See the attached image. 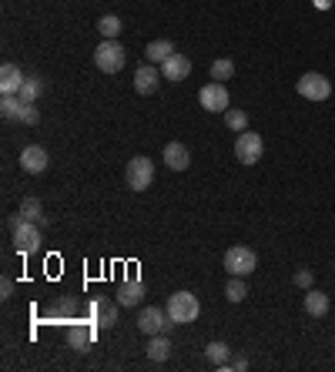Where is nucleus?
<instances>
[{
    "label": "nucleus",
    "mask_w": 335,
    "mask_h": 372,
    "mask_svg": "<svg viewBox=\"0 0 335 372\" xmlns=\"http://www.w3.org/2000/svg\"><path fill=\"white\" fill-rule=\"evenodd\" d=\"M17 215H20L24 221H37V225H44V221H47V215H44V205H40V198H24Z\"/></svg>",
    "instance_id": "22"
},
{
    "label": "nucleus",
    "mask_w": 335,
    "mask_h": 372,
    "mask_svg": "<svg viewBox=\"0 0 335 372\" xmlns=\"http://www.w3.org/2000/svg\"><path fill=\"white\" fill-rule=\"evenodd\" d=\"M47 165H51L47 148H40V144H27L24 151H20V168H24L27 175H40V171H47Z\"/></svg>",
    "instance_id": "10"
},
{
    "label": "nucleus",
    "mask_w": 335,
    "mask_h": 372,
    "mask_svg": "<svg viewBox=\"0 0 335 372\" xmlns=\"http://www.w3.org/2000/svg\"><path fill=\"white\" fill-rule=\"evenodd\" d=\"M315 4H319L322 11H329V4H332V0H315Z\"/></svg>",
    "instance_id": "33"
},
{
    "label": "nucleus",
    "mask_w": 335,
    "mask_h": 372,
    "mask_svg": "<svg viewBox=\"0 0 335 372\" xmlns=\"http://www.w3.org/2000/svg\"><path fill=\"white\" fill-rule=\"evenodd\" d=\"M261 154H265L261 134H255V131H238V138H235V158H238L242 165H258Z\"/></svg>",
    "instance_id": "6"
},
{
    "label": "nucleus",
    "mask_w": 335,
    "mask_h": 372,
    "mask_svg": "<svg viewBox=\"0 0 335 372\" xmlns=\"http://www.w3.org/2000/svg\"><path fill=\"white\" fill-rule=\"evenodd\" d=\"M94 329H98L94 322H90V325H84V322H74V325H71V332H67V342L84 352V349L90 346V339H94Z\"/></svg>",
    "instance_id": "17"
},
{
    "label": "nucleus",
    "mask_w": 335,
    "mask_h": 372,
    "mask_svg": "<svg viewBox=\"0 0 335 372\" xmlns=\"http://www.w3.org/2000/svg\"><path fill=\"white\" fill-rule=\"evenodd\" d=\"M225 124L232 131H248V115L238 111V107H228V111H225Z\"/></svg>",
    "instance_id": "28"
},
{
    "label": "nucleus",
    "mask_w": 335,
    "mask_h": 372,
    "mask_svg": "<svg viewBox=\"0 0 335 372\" xmlns=\"http://www.w3.org/2000/svg\"><path fill=\"white\" fill-rule=\"evenodd\" d=\"M248 296V285H245V275H232L228 285H225V298L228 302H242Z\"/></svg>",
    "instance_id": "26"
},
{
    "label": "nucleus",
    "mask_w": 335,
    "mask_h": 372,
    "mask_svg": "<svg viewBox=\"0 0 335 372\" xmlns=\"http://www.w3.org/2000/svg\"><path fill=\"white\" fill-rule=\"evenodd\" d=\"M13 296V282L11 279H0V298H11Z\"/></svg>",
    "instance_id": "31"
},
{
    "label": "nucleus",
    "mask_w": 335,
    "mask_h": 372,
    "mask_svg": "<svg viewBox=\"0 0 335 372\" xmlns=\"http://www.w3.org/2000/svg\"><path fill=\"white\" fill-rule=\"evenodd\" d=\"M171 54H175V44H171V40H165V37H161V40H151V44L144 47V57H148V64H165Z\"/></svg>",
    "instance_id": "19"
},
{
    "label": "nucleus",
    "mask_w": 335,
    "mask_h": 372,
    "mask_svg": "<svg viewBox=\"0 0 335 372\" xmlns=\"http://www.w3.org/2000/svg\"><path fill=\"white\" fill-rule=\"evenodd\" d=\"M295 285H298V289H312V272L309 269H298L295 272Z\"/></svg>",
    "instance_id": "30"
},
{
    "label": "nucleus",
    "mask_w": 335,
    "mask_h": 372,
    "mask_svg": "<svg viewBox=\"0 0 335 372\" xmlns=\"http://www.w3.org/2000/svg\"><path fill=\"white\" fill-rule=\"evenodd\" d=\"M88 312H90V322L94 325H101V329H111L117 322V306L114 302H107V298H94L88 306Z\"/></svg>",
    "instance_id": "12"
},
{
    "label": "nucleus",
    "mask_w": 335,
    "mask_h": 372,
    "mask_svg": "<svg viewBox=\"0 0 335 372\" xmlns=\"http://www.w3.org/2000/svg\"><path fill=\"white\" fill-rule=\"evenodd\" d=\"M161 71H158V64H144L134 71V91L138 94H155L158 88H161Z\"/></svg>",
    "instance_id": "11"
},
{
    "label": "nucleus",
    "mask_w": 335,
    "mask_h": 372,
    "mask_svg": "<svg viewBox=\"0 0 335 372\" xmlns=\"http://www.w3.org/2000/svg\"><path fill=\"white\" fill-rule=\"evenodd\" d=\"M232 77H235V61L221 57V61L211 64V81H221V84H225V81H232Z\"/></svg>",
    "instance_id": "27"
},
{
    "label": "nucleus",
    "mask_w": 335,
    "mask_h": 372,
    "mask_svg": "<svg viewBox=\"0 0 335 372\" xmlns=\"http://www.w3.org/2000/svg\"><path fill=\"white\" fill-rule=\"evenodd\" d=\"M24 81H27V77L20 74V67H17V64L7 61V64L0 67V94H20Z\"/></svg>",
    "instance_id": "14"
},
{
    "label": "nucleus",
    "mask_w": 335,
    "mask_h": 372,
    "mask_svg": "<svg viewBox=\"0 0 335 372\" xmlns=\"http://www.w3.org/2000/svg\"><path fill=\"white\" fill-rule=\"evenodd\" d=\"M20 121H24V124H37V121H40V111L34 107V104H24V115H20Z\"/></svg>",
    "instance_id": "29"
},
{
    "label": "nucleus",
    "mask_w": 335,
    "mask_h": 372,
    "mask_svg": "<svg viewBox=\"0 0 335 372\" xmlns=\"http://www.w3.org/2000/svg\"><path fill=\"white\" fill-rule=\"evenodd\" d=\"M171 339H168V332H158L151 335V342H148V359L151 362H165L168 356H171Z\"/></svg>",
    "instance_id": "21"
},
{
    "label": "nucleus",
    "mask_w": 335,
    "mask_h": 372,
    "mask_svg": "<svg viewBox=\"0 0 335 372\" xmlns=\"http://www.w3.org/2000/svg\"><path fill=\"white\" fill-rule=\"evenodd\" d=\"M44 91H47V81H44V77H27L24 88H20V94H17V98H20L24 104H34L40 94H44Z\"/></svg>",
    "instance_id": "23"
},
{
    "label": "nucleus",
    "mask_w": 335,
    "mask_h": 372,
    "mask_svg": "<svg viewBox=\"0 0 335 372\" xmlns=\"http://www.w3.org/2000/svg\"><path fill=\"white\" fill-rule=\"evenodd\" d=\"M161 74H165V81H184V77L192 74V57L175 51L165 64H161Z\"/></svg>",
    "instance_id": "13"
},
{
    "label": "nucleus",
    "mask_w": 335,
    "mask_h": 372,
    "mask_svg": "<svg viewBox=\"0 0 335 372\" xmlns=\"http://www.w3.org/2000/svg\"><path fill=\"white\" fill-rule=\"evenodd\" d=\"M165 312H168V319L175 322V325H188V322H194L198 315H201V302L192 296V292H175V296H168L165 302Z\"/></svg>",
    "instance_id": "1"
},
{
    "label": "nucleus",
    "mask_w": 335,
    "mask_h": 372,
    "mask_svg": "<svg viewBox=\"0 0 335 372\" xmlns=\"http://www.w3.org/2000/svg\"><path fill=\"white\" fill-rule=\"evenodd\" d=\"M175 322L168 319V312L165 308H158V306H148L141 308V315H138V329H141L144 335H158V332H168Z\"/></svg>",
    "instance_id": "9"
},
{
    "label": "nucleus",
    "mask_w": 335,
    "mask_h": 372,
    "mask_svg": "<svg viewBox=\"0 0 335 372\" xmlns=\"http://www.w3.org/2000/svg\"><path fill=\"white\" fill-rule=\"evenodd\" d=\"M198 101H201V107H205V111H211V115H225V111L232 107L228 88H225L221 81H211V84H205V88L198 91Z\"/></svg>",
    "instance_id": "8"
},
{
    "label": "nucleus",
    "mask_w": 335,
    "mask_h": 372,
    "mask_svg": "<svg viewBox=\"0 0 335 372\" xmlns=\"http://www.w3.org/2000/svg\"><path fill=\"white\" fill-rule=\"evenodd\" d=\"M0 115L7 117V121H20V115H24V101H20L17 94H4V101H0Z\"/></svg>",
    "instance_id": "25"
},
{
    "label": "nucleus",
    "mask_w": 335,
    "mask_h": 372,
    "mask_svg": "<svg viewBox=\"0 0 335 372\" xmlns=\"http://www.w3.org/2000/svg\"><path fill=\"white\" fill-rule=\"evenodd\" d=\"M305 312H309L312 319H322L325 312H329V296L319 292V289H305Z\"/></svg>",
    "instance_id": "20"
},
{
    "label": "nucleus",
    "mask_w": 335,
    "mask_h": 372,
    "mask_svg": "<svg viewBox=\"0 0 335 372\" xmlns=\"http://www.w3.org/2000/svg\"><path fill=\"white\" fill-rule=\"evenodd\" d=\"M295 91L305 101H325L332 94V81L325 74H319V71H309V74H302L295 81Z\"/></svg>",
    "instance_id": "7"
},
{
    "label": "nucleus",
    "mask_w": 335,
    "mask_h": 372,
    "mask_svg": "<svg viewBox=\"0 0 335 372\" xmlns=\"http://www.w3.org/2000/svg\"><path fill=\"white\" fill-rule=\"evenodd\" d=\"M40 225L37 221H24L17 215V225H13V248L20 252V255H34L40 248Z\"/></svg>",
    "instance_id": "5"
},
{
    "label": "nucleus",
    "mask_w": 335,
    "mask_h": 372,
    "mask_svg": "<svg viewBox=\"0 0 335 372\" xmlns=\"http://www.w3.org/2000/svg\"><path fill=\"white\" fill-rule=\"evenodd\" d=\"M258 269V255L255 248H248V245H235L225 252V272L228 275H252Z\"/></svg>",
    "instance_id": "3"
},
{
    "label": "nucleus",
    "mask_w": 335,
    "mask_h": 372,
    "mask_svg": "<svg viewBox=\"0 0 335 372\" xmlns=\"http://www.w3.org/2000/svg\"><path fill=\"white\" fill-rule=\"evenodd\" d=\"M124 178H128L131 192H144V188H151V181H155V161H151V158H144V154L131 158Z\"/></svg>",
    "instance_id": "4"
},
{
    "label": "nucleus",
    "mask_w": 335,
    "mask_h": 372,
    "mask_svg": "<svg viewBox=\"0 0 335 372\" xmlns=\"http://www.w3.org/2000/svg\"><path fill=\"white\" fill-rule=\"evenodd\" d=\"M98 30H101L104 40H117V34H121L124 27H121V17H117V13H104L101 21H98Z\"/></svg>",
    "instance_id": "24"
},
{
    "label": "nucleus",
    "mask_w": 335,
    "mask_h": 372,
    "mask_svg": "<svg viewBox=\"0 0 335 372\" xmlns=\"http://www.w3.org/2000/svg\"><path fill=\"white\" fill-rule=\"evenodd\" d=\"M165 165L171 168V171H184V168L192 165V151H188L181 141H171L165 148Z\"/></svg>",
    "instance_id": "15"
},
{
    "label": "nucleus",
    "mask_w": 335,
    "mask_h": 372,
    "mask_svg": "<svg viewBox=\"0 0 335 372\" xmlns=\"http://www.w3.org/2000/svg\"><path fill=\"white\" fill-rule=\"evenodd\" d=\"M117 306H128V308H134V306H141V298H144V285L141 282H121L117 285Z\"/></svg>",
    "instance_id": "16"
},
{
    "label": "nucleus",
    "mask_w": 335,
    "mask_h": 372,
    "mask_svg": "<svg viewBox=\"0 0 335 372\" xmlns=\"http://www.w3.org/2000/svg\"><path fill=\"white\" fill-rule=\"evenodd\" d=\"M205 356H208V362H211L215 369H225V366L232 362V346H228V342H221V339H218V342H208Z\"/></svg>",
    "instance_id": "18"
},
{
    "label": "nucleus",
    "mask_w": 335,
    "mask_h": 372,
    "mask_svg": "<svg viewBox=\"0 0 335 372\" xmlns=\"http://www.w3.org/2000/svg\"><path fill=\"white\" fill-rule=\"evenodd\" d=\"M225 369H238V372H242V369H248V359H245V356H238V359H232Z\"/></svg>",
    "instance_id": "32"
},
{
    "label": "nucleus",
    "mask_w": 335,
    "mask_h": 372,
    "mask_svg": "<svg viewBox=\"0 0 335 372\" xmlns=\"http://www.w3.org/2000/svg\"><path fill=\"white\" fill-rule=\"evenodd\" d=\"M124 61H128V51H124L117 40H101L98 51H94V64H98V71H104V74H117V71L124 67Z\"/></svg>",
    "instance_id": "2"
}]
</instances>
